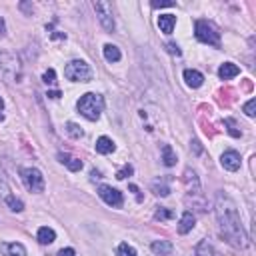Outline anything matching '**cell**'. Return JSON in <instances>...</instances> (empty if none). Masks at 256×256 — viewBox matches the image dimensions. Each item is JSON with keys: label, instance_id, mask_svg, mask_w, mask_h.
I'll use <instances>...</instances> for the list:
<instances>
[{"label": "cell", "instance_id": "cell-1", "mask_svg": "<svg viewBox=\"0 0 256 256\" xmlns=\"http://www.w3.org/2000/svg\"><path fill=\"white\" fill-rule=\"evenodd\" d=\"M214 212H216V220H218L222 236L234 248H246L248 246V236L244 232V226H242V220H240V214H238V208H236L234 200L230 196H226L224 192H218Z\"/></svg>", "mask_w": 256, "mask_h": 256}, {"label": "cell", "instance_id": "cell-2", "mask_svg": "<svg viewBox=\"0 0 256 256\" xmlns=\"http://www.w3.org/2000/svg\"><path fill=\"white\" fill-rule=\"evenodd\" d=\"M76 108H78V112L86 118V120H98L100 118V114H102V110H104V98L100 96V94H96V92H86V94H82L80 96V100L76 102Z\"/></svg>", "mask_w": 256, "mask_h": 256}, {"label": "cell", "instance_id": "cell-3", "mask_svg": "<svg viewBox=\"0 0 256 256\" xmlns=\"http://www.w3.org/2000/svg\"><path fill=\"white\" fill-rule=\"evenodd\" d=\"M194 34H196V38L202 44L220 48V32H218V28L212 22H208V20H196L194 22Z\"/></svg>", "mask_w": 256, "mask_h": 256}, {"label": "cell", "instance_id": "cell-4", "mask_svg": "<svg viewBox=\"0 0 256 256\" xmlns=\"http://www.w3.org/2000/svg\"><path fill=\"white\" fill-rule=\"evenodd\" d=\"M64 76L72 82H90L92 80V68L84 60H70L64 68Z\"/></svg>", "mask_w": 256, "mask_h": 256}, {"label": "cell", "instance_id": "cell-5", "mask_svg": "<svg viewBox=\"0 0 256 256\" xmlns=\"http://www.w3.org/2000/svg\"><path fill=\"white\" fill-rule=\"evenodd\" d=\"M20 178L24 182V186L30 190V192H44V176L38 168L34 166H28V168H20Z\"/></svg>", "mask_w": 256, "mask_h": 256}, {"label": "cell", "instance_id": "cell-6", "mask_svg": "<svg viewBox=\"0 0 256 256\" xmlns=\"http://www.w3.org/2000/svg\"><path fill=\"white\" fill-rule=\"evenodd\" d=\"M94 12H96L98 22L102 24V28L106 32H114L116 22H114V14H112V6L104 0H98V2H94Z\"/></svg>", "mask_w": 256, "mask_h": 256}, {"label": "cell", "instance_id": "cell-7", "mask_svg": "<svg viewBox=\"0 0 256 256\" xmlns=\"http://www.w3.org/2000/svg\"><path fill=\"white\" fill-rule=\"evenodd\" d=\"M98 196H100L108 206H112V208H120V206L124 204L122 192L116 190V188H112V186H108V184H100V186H98Z\"/></svg>", "mask_w": 256, "mask_h": 256}, {"label": "cell", "instance_id": "cell-8", "mask_svg": "<svg viewBox=\"0 0 256 256\" xmlns=\"http://www.w3.org/2000/svg\"><path fill=\"white\" fill-rule=\"evenodd\" d=\"M220 164H222L224 170H228V172H236V170L240 168L242 160H240V154H238L236 150H224L222 156H220Z\"/></svg>", "mask_w": 256, "mask_h": 256}, {"label": "cell", "instance_id": "cell-9", "mask_svg": "<svg viewBox=\"0 0 256 256\" xmlns=\"http://www.w3.org/2000/svg\"><path fill=\"white\" fill-rule=\"evenodd\" d=\"M184 184L188 188V194H196V196L200 194V180H198V176L192 168L184 170Z\"/></svg>", "mask_w": 256, "mask_h": 256}, {"label": "cell", "instance_id": "cell-10", "mask_svg": "<svg viewBox=\"0 0 256 256\" xmlns=\"http://www.w3.org/2000/svg\"><path fill=\"white\" fill-rule=\"evenodd\" d=\"M0 250L4 256H26V248L20 242H4L0 244Z\"/></svg>", "mask_w": 256, "mask_h": 256}, {"label": "cell", "instance_id": "cell-11", "mask_svg": "<svg viewBox=\"0 0 256 256\" xmlns=\"http://www.w3.org/2000/svg\"><path fill=\"white\" fill-rule=\"evenodd\" d=\"M240 74V68L234 64V62H224L220 68H218V76L220 80H232Z\"/></svg>", "mask_w": 256, "mask_h": 256}, {"label": "cell", "instance_id": "cell-12", "mask_svg": "<svg viewBox=\"0 0 256 256\" xmlns=\"http://www.w3.org/2000/svg\"><path fill=\"white\" fill-rule=\"evenodd\" d=\"M182 76H184V80H186V84H188L190 88H200V86H202V82H204V76H202V72H198V70H192V68H186Z\"/></svg>", "mask_w": 256, "mask_h": 256}, {"label": "cell", "instance_id": "cell-13", "mask_svg": "<svg viewBox=\"0 0 256 256\" xmlns=\"http://www.w3.org/2000/svg\"><path fill=\"white\" fill-rule=\"evenodd\" d=\"M174 26H176V16L174 14H160L158 16V28H160V32L172 34Z\"/></svg>", "mask_w": 256, "mask_h": 256}, {"label": "cell", "instance_id": "cell-14", "mask_svg": "<svg viewBox=\"0 0 256 256\" xmlns=\"http://www.w3.org/2000/svg\"><path fill=\"white\" fill-rule=\"evenodd\" d=\"M194 224H196L194 214L192 212H184L180 216V220H178V234H188L194 228Z\"/></svg>", "mask_w": 256, "mask_h": 256}, {"label": "cell", "instance_id": "cell-15", "mask_svg": "<svg viewBox=\"0 0 256 256\" xmlns=\"http://www.w3.org/2000/svg\"><path fill=\"white\" fill-rule=\"evenodd\" d=\"M58 160H60L68 170H72V172H78V170L82 168V160H78V158H74V156H70V154L58 152Z\"/></svg>", "mask_w": 256, "mask_h": 256}, {"label": "cell", "instance_id": "cell-16", "mask_svg": "<svg viewBox=\"0 0 256 256\" xmlns=\"http://www.w3.org/2000/svg\"><path fill=\"white\" fill-rule=\"evenodd\" d=\"M150 250L156 254V256H168L172 252V244L168 240H154L150 244Z\"/></svg>", "mask_w": 256, "mask_h": 256}, {"label": "cell", "instance_id": "cell-17", "mask_svg": "<svg viewBox=\"0 0 256 256\" xmlns=\"http://www.w3.org/2000/svg\"><path fill=\"white\" fill-rule=\"evenodd\" d=\"M114 150H116V146H114L112 138L100 136V138L96 140V152H98V154H110V152H114Z\"/></svg>", "mask_w": 256, "mask_h": 256}, {"label": "cell", "instance_id": "cell-18", "mask_svg": "<svg viewBox=\"0 0 256 256\" xmlns=\"http://www.w3.org/2000/svg\"><path fill=\"white\" fill-rule=\"evenodd\" d=\"M168 180L170 178H158L152 182V192L156 196H168L170 194V186H168Z\"/></svg>", "mask_w": 256, "mask_h": 256}, {"label": "cell", "instance_id": "cell-19", "mask_svg": "<svg viewBox=\"0 0 256 256\" xmlns=\"http://www.w3.org/2000/svg\"><path fill=\"white\" fill-rule=\"evenodd\" d=\"M36 238H38L40 244H52L56 240V232L52 228H48V226H42V228H38Z\"/></svg>", "mask_w": 256, "mask_h": 256}, {"label": "cell", "instance_id": "cell-20", "mask_svg": "<svg viewBox=\"0 0 256 256\" xmlns=\"http://www.w3.org/2000/svg\"><path fill=\"white\" fill-rule=\"evenodd\" d=\"M102 52H104V58H106L108 62H118V60L122 58L120 48H118V46H114V44H104Z\"/></svg>", "mask_w": 256, "mask_h": 256}, {"label": "cell", "instance_id": "cell-21", "mask_svg": "<svg viewBox=\"0 0 256 256\" xmlns=\"http://www.w3.org/2000/svg\"><path fill=\"white\" fill-rule=\"evenodd\" d=\"M162 162L166 166H174L176 164V152L172 150L170 144H162Z\"/></svg>", "mask_w": 256, "mask_h": 256}, {"label": "cell", "instance_id": "cell-22", "mask_svg": "<svg viewBox=\"0 0 256 256\" xmlns=\"http://www.w3.org/2000/svg\"><path fill=\"white\" fill-rule=\"evenodd\" d=\"M196 254H198V256H216V250H214V246H212L208 240H202V242L196 246Z\"/></svg>", "mask_w": 256, "mask_h": 256}, {"label": "cell", "instance_id": "cell-23", "mask_svg": "<svg viewBox=\"0 0 256 256\" xmlns=\"http://www.w3.org/2000/svg\"><path fill=\"white\" fill-rule=\"evenodd\" d=\"M6 204H8V208H10L12 212H22V210H24V202H22L20 198L12 196V194L6 196Z\"/></svg>", "mask_w": 256, "mask_h": 256}, {"label": "cell", "instance_id": "cell-24", "mask_svg": "<svg viewBox=\"0 0 256 256\" xmlns=\"http://www.w3.org/2000/svg\"><path fill=\"white\" fill-rule=\"evenodd\" d=\"M116 256H138V252H136V248L130 246L128 242H122V244H118V248H116Z\"/></svg>", "mask_w": 256, "mask_h": 256}, {"label": "cell", "instance_id": "cell-25", "mask_svg": "<svg viewBox=\"0 0 256 256\" xmlns=\"http://www.w3.org/2000/svg\"><path fill=\"white\" fill-rule=\"evenodd\" d=\"M66 132L74 138V140H80L82 136H84V132H82V128L78 126V124H74V122H66Z\"/></svg>", "mask_w": 256, "mask_h": 256}, {"label": "cell", "instance_id": "cell-26", "mask_svg": "<svg viewBox=\"0 0 256 256\" xmlns=\"http://www.w3.org/2000/svg\"><path fill=\"white\" fill-rule=\"evenodd\" d=\"M8 192H10V186H8V180H6V174H4V170H2V166H0V196H8Z\"/></svg>", "mask_w": 256, "mask_h": 256}, {"label": "cell", "instance_id": "cell-27", "mask_svg": "<svg viewBox=\"0 0 256 256\" xmlns=\"http://www.w3.org/2000/svg\"><path fill=\"white\" fill-rule=\"evenodd\" d=\"M172 216H174V214H172V210H168V208H158V210L154 212V218L160 220V222H162V220H170Z\"/></svg>", "mask_w": 256, "mask_h": 256}, {"label": "cell", "instance_id": "cell-28", "mask_svg": "<svg viewBox=\"0 0 256 256\" xmlns=\"http://www.w3.org/2000/svg\"><path fill=\"white\" fill-rule=\"evenodd\" d=\"M42 80H44L46 84H54V82H56V72H54V68H48V70L42 74Z\"/></svg>", "mask_w": 256, "mask_h": 256}, {"label": "cell", "instance_id": "cell-29", "mask_svg": "<svg viewBox=\"0 0 256 256\" xmlns=\"http://www.w3.org/2000/svg\"><path fill=\"white\" fill-rule=\"evenodd\" d=\"M254 104H256V100L254 98H250L246 104H244V112H246V116H250V118H254Z\"/></svg>", "mask_w": 256, "mask_h": 256}, {"label": "cell", "instance_id": "cell-30", "mask_svg": "<svg viewBox=\"0 0 256 256\" xmlns=\"http://www.w3.org/2000/svg\"><path fill=\"white\" fill-rule=\"evenodd\" d=\"M130 174H132V166H130V164H126L124 168H120V170L116 172V178H118V180H124V178H126V176H130Z\"/></svg>", "mask_w": 256, "mask_h": 256}, {"label": "cell", "instance_id": "cell-31", "mask_svg": "<svg viewBox=\"0 0 256 256\" xmlns=\"http://www.w3.org/2000/svg\"><path fill=\"white\" fill-rule=\"evenodd\" d=\"M166 50H168L170 54H176V56H180V54H182V52H180V46H178V44H174V42H168V44H166Z\"/></svg>", "mask_w": 256, "mask_h": 256}, {"label": "cell", "instance_id": "cell-32", "mask_svg": "<svg viewBox=\"0 0 256 256\" xmlns=\"http://www.w3.org/2000/svg\"><path fill=\"white\" fill-rule=\"evenodd\" d=\"M58 256H76V252H74L72 248H62V250L58 252Z\"/></svg>", "mask_w": 256, "mask_h": 256}, {"label": "cell", "instance_id": "cell-33", "mask_svg": "<svg viewBox=\"0 0 256 256\" xmlns=\"http://www.w3.org/2000/svg\"><path fill=\"white\" fill-rule=\"evenodd\" d=\"M20 10H24V12H28V14H32V10H34V6H32V4H26V2H20Z\"/></svg>", "mask_w": 256, "mask_h": 256}, {"label": "cell", "instance_id": "cell-34", "mask_svg": "<svg viewBox=\"0 0 256 256\" xmlns=\"http://www.w3.org/2000/svg\"><path fill=\"white\" fill-rule=\"evenodd\" d=\"M6 36V20L0 16V38H4Z\"/></svg>", "mask_w": 256, "mask_h": 256}, {"label": "cell", "instance_id": "cell-35", "mask_svg": "<svg viewBox=\"0 0 256 256\" xmlns=\"http://www.w3.org/2000/svg\"><path fill=\"white\" fill-rule=\"evenodd\" d=\"M158 6H160V8H164V6H174V2H170V0H168V2H152V8H158Z\"/></svg>", "mask_w": 256, "mask_h": 256}, {"label": "cell", "instance_id": "cell-36", "mask_svg": "<svg viewBox=\"0 0 256 256\" xmlns=\"http://www.w3.org/2000/svg\"><path fill=\"white\" fill-rule=\"evenodd\" d=\"M190 144H192V148H194V152H196V154H200V152H202V148H200V142H198V140H192Z\"/></svg>", "mask_w": 256, "mask_h": 256}, {"label": "cell", "instance_id": "cell-37", "mask_svg": "<svg viewBox=\"0 0 256 256\" xmlns=\"http://www.w3.org/2000/svg\"><path fill=\"white\" fill-rule=\"evenodd\" d=\"M2 108H4V100L0 98V110H2Z\"/></svg>", "mask_w": 256, "mask_h": 256}]
</instances>
